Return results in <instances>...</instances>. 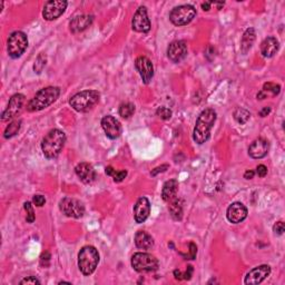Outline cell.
<instances>
[{
  "mask_svg": "<svg viewBox=\"0 0 285 285\" xmlns=\"http://www.w3.org/2000/svg\"><path fill=\"white\" fill-rule=\"evenodd\" d=\"M261 91L265 95V97H268L270 92H271L272 96H277L281 91V86L280 85L274 84V83H266V84H264L263 90Z\"/></svg>",
  "mask_w": 285,
  "mask_h": 285,
  "instance_id": "f546056e",
  "label": "cell"
},
{
  "mask_svg": "<svg viewBox=\"0 0 285 285\" xmlns=\"http://www.w3.org/2000/svg\"><path fill=\"white\" fill-rule=\"evenodd\" d=\"M67 5L68 3L65 0H50V1H47L43 10L44 19L48 21L57 19L65 13Z\"/></svg>",
  "mask_w": 285,
  "mask_h": 285,
  "instance_id": "30bf717a",
  "label": "cell"
},
{
  "mask_svg": "<svg viewBox=\"0 0 285 285\" xmlns=\"http://www.w3.org/2000/svg\"><path fill=\"white\" fill-rule=\"evenodd\" d=\"M255 175V172L252 171V169H250V171H246L245 174H244V179L246 180H252Z\"/></svg>",
  "mask_w": 285,
  "mask_h": 285,
  "instance_id": "bcb514c9",
  "label": "cell"
},
{
  "mask_svg": "<svg viewBox=\"0 0 285 285\" xmlns=\"http://www.w3.org/2000/svg\"><path fill=\"white\" fill-rule=\"evenodd\" d=\"M192 275H193V266L188 265L187 266V271L184 273V280H190Z\"/></svg>",
  "mask_w": 285,
  "mask_h": 285,
  "instance_id": "b9f144b4",
  "label": "cell"
},
{
  "mask_svg": "<svg viewBox=\"0 0 285 285\" xmlns=\"http://www.w3.org/2000/svg\"><path fill=\"white\" fill-rule=\"evenodd\" d=\"M132 27L135 31L143 32V34H146L150 30V20L147 15L146 7L142 6L137 9L132 19Z\"/></svg>",
  "mask_w": 285,
  "mask_h": 285,
  "instance_id": "7c38bea8",
  "label": "cell"
},
{
  "mask_svg": "<svg viewBox=\"0 0 285 285\" xmlns=\"http://www.w3.org/2000/svg\"><path fill=\"white\" fill-rule=\"evenodd\" d=\"M216 121V112L212 108H206L199 114L196 120V125L193 132V139L195 143L202 144L206 143L210 136V129L213 128Z\"/></svg>",
  "mask_w": 285,
  "mask_h": 285,
  "instance_id": "6da1fadb",
  "label": "cell"
},
{
  "mask_svg": "<svg viewBox=\"0 0 285 285\" xmlns=\"http://www.w3.org/2000/svg\"><path fill=\"white\" fill-rule=\"evenodd\" d=\"M169 205V213L175 221H180L183 217V205L180 199L174 198Z\"/></svg>",
  "mask_w": 285,
  "mask_h": 285,
  "instance_id": "484cf974",
  "label": "cell"
},
{
  "mask_svg": "<svg viewBox=\"0 0 285 285\" xmlns=\"http://www.w3.org/2000/svg\"><path fill=\"white\" fill-rule=\"evenodd\" d=\"M187 56V45L183 40H175L169 44L167 48V57L173 62H180Z\"/></svg>",
  "mask_w": 285,
  "mask_h": 285,
  "instance_id": "9a60e30c",
  "label": "cell"
},
{
  "mask_svg": "<svg viewBox=\"0 0 285 285\" xmlns=\"http://www.w3.org/2000/svg\"><path fill=\"white\" fill-rule=\"evenodd\" d=\"M174 276H175V279L179 281L184 280V274L180 272V270H175V271H174Z\"/></svg>",
  "mask_w": 285,
  "mask_h": 285,
  "instance_id": "ee69618b",
  "label": "cell"
},
{
  "mask_svg": "<svg viewBox=\"0 0 285 285\" xmlns=\"http://www.w3.org/2000/svg\"><path fill=\"white\" fill-rule=\"evenodd\" d=\"M256 174L258 177H265L268 175V167L265 165H258L256 167Z\"/></svg>",
  "mask_w": 285,
  "mask_h": 285,
  "instance_id": "ab89813d",
  "label": "cell"
},
{
  "mask_svg": "<svg viewBox=\"0 0 285 285\" xmlns=\"http://www.w3.org/2000/svg\"><path fill=\"white\" fill-rule=\"evenodd\" d=\"M210 5H212V2H204L202 3V9L204 10V12H209L210 9Z\"/></svg>",
  "mask_w": 285,
  "mask_h": 285,
  "instance_id": "7dc6e473",
  "label": "cell"
},
{
  "mask_svg": "<svg viewBox=\"0 0 285 285\" xmlns=\"http://www.w3.org/2000/svg\"><path fill=\"white\" fill-rule=\"evenodd\" d=\"M92 21H94V16L92 15H80V16H76L69 24L70 31L74 32V34H77V32L86 30L92 24Z\"/></svg>",
  "mask_w": 285,
  "mask_h": 285,
  "instance_id": "44dd1931",
  "label": "cell"
},
{
  "mask_svg": "<svg viewBox=\"0 0 285 285\" xmlns=\"http://www.w3.org/2000/svg\"><path fill=\"white\" fill-rule=\"evenodd\" d=\"M126 176H127V172H126V171H116L113 175L114 182L115 183L123 182V180L126 179Z\"/></svg>",
  "mask_w": 285,
  "mask_h": 285,
  "instance_id": "e575fe53",
  "label": "cell"
},
{
  "mask_svg": "<svg viewBox=\"0 0 285 285\" xmlns=\"http://www.w3.org/2000/svg\"><path fill=\"white\" fill-rule=\"evenodd\" d=\"M177 191H179V182L176 180H169L165 182L162 190V197L165 202H171L176 198Z\"/></svg>",
  "mask_w": 285,
  "mask_h": 285,
  "instance_id": "603a6c76",
  "label": "cell"
},
{
  "mask_svg": "<svg viewBox=\"0 0 285 285\" xmlns=\"http://www.w3.org/2000/svg\"><path fill=\"white\" fill-rule=\"evenodd\" d=\"M115 172H116V169H114L113 166H107V167L105 168L106 175H108V176H113Z\"/></svg>",
  "mask_w": 285,
  "mask_h": 285,
  "instance_id": "f6af8a7d",
  "label": "cell"
},
{
  "mask_svg": "<svg viewBox=\"0 0 285 285\" xmlns=\"http://www.w3.org/2000/svg\"><path fill=\"white\" fill-rule=\"evenodd\" d=\"M250 117H251L250 112L244 108H238L234 112V120L240 125L245 124L246 121L250 120Z\"/></svg>",
  "mask_w": 285,
  "mask_h": 285,
  "instance_id": "f1b7e54d",
  "label": "cell"
},
{
  "mask_svg": "<svg viewBox=\"0 0 285 285\" xmlns=\"http://www.w3.org/2000/svg\"><path fill=\"white\" fill-rule=\"evenodd\" d=\"M169 168V165H167V164H164V165H161V166H158V167H156V168H154L153 171L150 172V174H151V176H156L158 173H164V172H166L167 171V169Z\"/></svg>",
  "mask_w": 285,
  "mask_h": 285,
  "instance_id": "f35d334b",
  "label": "cell"
},
{
  "mask_svg": "<svg viewBox=\"0 0 285 285\" xmlns=\"http://www.w3.org/2000/svg\"><path fill=\"white\" fill-rule=\"evenodd\" d=\"M20 284H31V285H39L40 281L35 276H28L25 277L24 280L20 281Z\"/></svg>",
  "mask_w": 285,
  "mask_h": 285,
  "instance_id": "74e56055",
  "label": "cell"
},
{
  "mask_svg": "<svg viewBox=\"0 0 285 285\" xmlns=\"http://www.w3.org/2000/svg\"><path fill=\"white\" fill-rule=\"evenodd\" d=\"M196 16V9L192 5H182L175 7L169 14V20L175 26H185L190 24Z\"/></svg>",
  "mask_w": 285,
  "mask_h": 285,
  "instance_id": "ba28073f",
  "label": "cell"
},
{
  "mask_svg": "<svg viewBox=\"0 0 285 285\" xmlns=\"http://www.w3.org/2000/svg\"><path fill=\"white\" fill-rule=\"evenodd\" d=\"M102 127L105 132L106 136L110 139H116L121 134V125L116 118L107 115L104 116L102 120Z\"/></svg>",
  "mask_w": 285,
  "mask_h": 285,
  "instance_id": "5bb4252c",
  "label": "cell"
},
{
  "mask_svg": "<svg viewBox=\"0 0 285 285\" xmlns=\"http://www.w3.org/2000/svg\"><path fill=\"white\" fill-rule=\"evenodd\" d=\"M32 203H34V204L36 206H38V207L44 206V205H45V203H46L45 196H43V195H35L34 198H32Z\"/></svg>",
  "mask_w": 285,
  "mask_h": 285,
  "instance_id": "8d00e7d4",
  "label": "cell"
},
{
  "mask_svg": "<svg viewBox=\"0 0 285 285\" xmlns=\"http://www.w3.org/2000/svg\"><path fill=\"white\" fill-rule=\"evenodd\" d=\"M196 254H197V246H196L193 242H191L190 243V254L184 255V257H186L185 260H195Z\"/></svg>",
  "mask_w": 285,
  "mask_h": 285,
  "instance_id": "836d02e7",
  "label": "cell"
},
{
  "mask_svg": "<svg viewBox=\"0 0 285 285\" xmlns=\"http://www.w3.org/2000/svg\"><path fill=\"white\" fill-rule=\"evenodd\" d=\"M75 173L85 184H90L96 180V172L90 163H79L75 167Z\"/></svg>",
  "mask_w": 285,
  "mask_h": 285,
  "instance_id": "ffe728a7",
  "label": "cell"
},
{
  "mask_svg": "<svg viewBox=\"0 0 285 285\" xmlns=\"http://www.w3.org/2000/svg\"><path fill=\"white\" fill-rule=\"evenodd\" d=\"M59 210L64 215L73 218H80L85 214V206L78 199L65 197L59 202Z\"/></svg>",
  "mask_w": 285,
  "mask_h": 285,
  "instance_id": "9c48e42d",
  "label": "cell"
},
{
  "mask_svg": "<svg viewBox=\"0 0 285 285\" xmlns=\"http://www.w3.org/2000/svg\"><path fill=\"white\" fill-rule=\"evenodd\" d=\"M135 245L142 250H150L154 246V239L145 231H138L135 234Z\"/></svg>",
  "mask_w": 285,
  "mask_h": 285,
  "instance_id": "cb8c5ba5",
  "label": "cell"
},
{
  "mask_svg": "<svg viewBox=\"0 0 285 285\" xmlns=\"http://www.w3.org/2000/svg\"><path fill=\"white\" fill-rule=\"evenodd\" d=\"M25 103V95L23 94H16L14 95L8 103V106L5 109V112L1 115L2 121H9L14 120L18 114L20 113Z\"/></svg>",
  "mask_w": 285,
  "mask_h": 285,
  "instance_id": "8fae6325",
  "label": "cell"
},
{
  "mask_svg": "<svg viewBox=\"0 0 285 285\" xmlns=\"http://www.w3.org/2000/svg\"><path fill=\"white\" fill-rule=\"evenodd\" d=\"M135 68L138 72L140 78L144 84H150L154 77V66L150 58L145 56H139L135 60Z\"/></svg>",
  "mask_w": 285,
  "mask_h": 285,
  "instance_id": "4fadbf2b",
  "label": "cell"
},
{
  "mask_svg": "<svg viewBox=\"0 0 285 285\" xmlns=\"http://www.w3.org/2000/svg\"><path fill=\"white\" fill-rule=\"evenodd\" d=\"M226 217L228 222H231V223L239 224L247 217V209L242 203H233L232 205L228 206L226 210Z\"/></svg>",
  "mask_w": 285,
  "mask_h": 285,
  "instance_id": "e0dca14e",
  "label": "cell"
},
{
  "mask_svg": "<svg viewBox=\"0 0 285 285\" xmlns=\"http://www.w3.org/2000/svg\"><path fill=\"white\" fill-rule=\"evenodd\" d=\"M270 144L264 138H257L249 147V155L254 160H261L269 153Z\"/></svg>",
  "mask_w": 285,
  "mask_h": 285,
  "instance_id": "d6986e66",
  "label": "cell"
},
{
  "mask_svg": "<svg viewBox=\"0 0 285 285\" xmlns=\"http://www.w3.org/2000/svg\"><path fill=\"white\" fill-rule=\"evenodd\" d=\"M66 143V135L60 129H51L48 134L44 137L42 142L43 154L48 160H54L59 156L64 149Z\"/></svg>",
  "mask_w": 285,
  "mask_h": 285,
  "instance_id": "7a4b0ae2",
  "label": "cell"
},
{
  "mask_svg": "<svg viewBox=\"0 0 285 285\" xmlns=\"http://www.w3.org/2000/svg\"><path fill=\"white\" fill-rule=\"evenodd\" d=\"M270 113H271V107H264V108L260 110L258 114H260L261 117H266Z\"/></svg>",
  "mask_w": 285,
  "mask_h": 285,
  "instance_id": "7bdbcfd3",
  "label": "cell"
},
{
  "mask_svg": "<svg viewBox=\"0 0 285 285\" xmlns=\"http://www.w3.org/2000/svg\"><path fill=\"white\" fill-rule=\"evenodd\" d=\"M255 38H256V34H255L254 29H246L245 32H244L242 36V40H240V50H242L243 54H247V51H249L252 46H253Z\"/></svg>",
  "mask_w": 285,
  "mask_h": 285,
  "instance_id": "d4e9b609",
  "label": "cell"
},
{
  "mask_svg": "<svg viewBox=\"0 0 285 285\" xmlns=\"http://www.w3.org/2000/svg\"><path fill=\"white\" fill-rule=\"evenodd\" d=\"M150 214V203L147 197H139L134 206V218L136 223L142 224Z\"/></svg>",
  "mask_w": 285,
  "mask_h": 285,
  "instance_id": "ac0fdd59",
  "label": "cell"
},
{
  "mask_svg": "<svg viewBox=\"0 0 285 285\" xmlns=\"http://www.w3.org/2000/svg\"><path fill=\"white\" fill-rule=\"evenodd\" d=\"M273 231L277 235H282L283 233H284V231H285V227H284V223H283V222L282 221L276 222V223L274 224V226H273Z\"/></svg>",
  "mask_w": 285,
  "mask_h": 285,
  "instance_id": "d590c367",
  "label": "cell"
},
{
  "mask_svg": "<svg viewBox=\"0 0 285 285\" xmlns=\"http://www.w3.org/2000/svg\"><path fill=\"white\" fill-rule=\"evenodd\" d=\"M101 94L97 90H84L69 99V105L78 113H87L97 105Z\"/></svg>",
  "mask_w": 285,
  "mask_h": 285,
  "instance_id": "277c9868",
  "label": "cell"
},
{
  "mask_svg": "<svg viewBox=\"0 0 285 285\" xmlns=\"http://www.w3.org/2000/svg\"><path fill=\"white\" fill-rule=\"evenodd\" d=\"M47 64V57L44 54H39L38 57L36 58L35 64H34V70L35 73L40 74L43 72V69L45 68V66Z\"/></svg>",
  "mask_w": 285,
  "mask_h": 285,
  "instance_id": "4dcf8cb0",
  "label": "cell"
},
{
  "mask_svg": "<svg viewBox=\"0 0 285 285\" xmlns=\"http://www.w3.org/2000/svg\"><path fill=\"white\" fill-rule=\"evenodd\" d=\"M99 263V253L96 247L86 245L81 247L78 253V268L84 275H90L95 272Z\"/></svg>",
  "mask_w": 285,
  "mask_h": 285,
  "instance_id": "5b68a950",
  "label": "cell"
},
{
  "mask_svg": "<svg viewBox=\"0 0 285 285\" xmlns=\"http://www.w3.org/2000/svg\"><path fill=\"white\" fill-rule=\"evenodd\" d=\"M24 207H25L26 213H27V217H26V220H27L28 223H34L36 216H35L34 207H32L31 203L30 202H26L24 204Z\"/></svg>",
  "mask_w": 285,
  "mask_h": 285,
  "instance_id": "1f68e13d",
  "label": "cell"
},
{
  "mask_svg": "<svg viewBox=\"0 0 285 285\" xmlns=\"http://www.w3.org/2000/svg\"><path fill=\"white\" fill-rule=\"evenodd\" d=\"M49 262H50V254L48 253V252H45V253L42 255V257H40V263H42L43 266H45L46 268V266L49 265Z\"/></svg>",
  "mask_w": 285,
  "mask_h": 285,
  "instance_id": "60d3db41",
  "label": "cell"
},
{
  "mask_svg": "<svg viewBox=\"0 0 285 285\" xmlns=\"http://www.w3.org/2000/svg\"><path fill=\"white\" fill-rule=\"evenodd\" d=\"M21 127V120H15L10 123L8 126H7L5 132H3V137L6 139L12 138V137L16 136L18 134V132L20 131Z\"/></svg>",
  "mask_w": 285,
  "mask_h": 285,
  "instance_id": "4316f807",
  "label": "cell"
},
{
  "mask_svg": "<svg viewBox=\"0 0 285 285\" xmlns=\"http://www.w3.org/2000/svg\"><path fill=\"white\" fill-rule=\"evenodd\" d=\"M279 47H280L279 40H277L275 37L273 36L268 37V38H265L261 44L262 56L265 58L273 57L274 55L277 53V50H279Z\"/></svg>",
  "mask_w": 285,
  "mask_h": 285,
  "instance_id": "7402d4cb",
  "label": "cell"
},
{
  "mask_svg": "<svg viewBox=\"0 0 285 285\" xmlns=\"http://www.w3.org/2000/svg\"><path fill=\"white\" fill-rule=\"evenodd\" d=\"M156 114H157L158 117L162 118V120H171V117L173 115L172 110L169 108H167V107H164V106L158 107L157 110H156Z\"/></svg>",
  "mask_w": 285,
  "mask_h": 285,
  "instance_id": "d6a6232c",
  "label": "cell"
},
{
  "mask_svg": "<svg viewBox=\"0 0 285 285\" xmlns=\"http://www.w3.org/2000/svg\"><path fill=\"white\" fill-rule=\"evenodd\" d=\"M132 266L135 271L143 273V272H154L158 269V260L154 255L149 253H135L132 256Z\"/></svg>",
  "mask_w": 285,
  "mask_h": 285,
  "instance_id": "52a82bcc",
  "label": "cell"
},
{
  "mask_svg": "<svg viewBox=\"0 0 285 285\" xmlns=\"http://www.w3.org/2000/svg\"><path fill=\"white\" fill-rule=\"evenodd\" d=\"M118 112H120V115L123 118L132 117L133 115H134V113H135V106H134V104H132V103H123V104H120V109H118Z\"/></svg>",
  "mask_w": 285,
  "mask_h": 285,
  "instance_id": "83f0119b",
  "label": "cell"
},
{
  "mask_svg": "<svg viewBox=\"0 0 285 285\" xmlns=\"http://www.w3.org/2000/svg\"><path fill=\"white\" fill-rule=\"evenodd\" d=\"M271 274V268L269 265H260L246 274L244 283L245 284H260Z\"/></svg>",
  "mask_w": 285,
  "mask_h": 285,
  "instance_id": "2e32d148",
  "label": "cell"
},
{
  "mask_svg": "<svg viewBox=\"0 0 285 285\" xmlns=\"http://www.w3.org/2000/svg\"><path fill=\"white\" fill-rule=\"evenodd\" d=\"M59 95H60V88L59 87L50 86L43 88L29 101L27 110L30 113L40 112V110L47 108L51 104L56 102Z\"/></svg>",
  "mask_w": 285,
  "mask_h": 285,
  "instance_id": "3957f363",
  "label": "cell"
},
{
  "mask_svg": "<svg viewBox=\"0 0 285 285\" xmlns=\"http://www.w3.org/2000/svg\"><path fill=\"white\" fill-rule=\"evenodd\" d=\"M28 47V38L23 31H14L7 42V51L13 59L19 58Z\"/></svg>",
  "mask_w": 285,
  "mask_h": 285,
  "instance_id": "8992f818",
  "label": "cell"
}]
</instances>
